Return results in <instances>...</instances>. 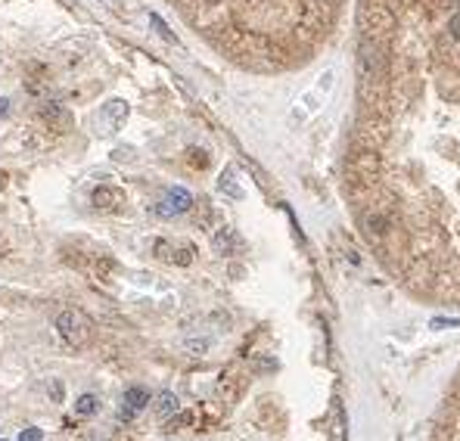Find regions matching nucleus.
I'll use <instances>...</instances> for the list:
<instances>
[{
  "instance_id": "obj_1",
  "label": "nucleus",
  "mask_w": 460,
  "mask_h": 441,
  "mask_svg": "<svg viewBox=\"0 0 460 441\" xmlns=\"http://www.w3.org/2000/svg\"><path fill=\"white\" fill-rule=\"evenodd\" d=\"M57 333L62 336V342H66V345H72V348H84V345L90 342L93 327H90V320L84 317L81 311L69 308V311H62L57 317Z\"/></svg>"
},
{
  "instance_id": "obj_2",
  "label": "nucleus",
  "mask_w": 460,
  "mask_h": 441,
  "mask_svg": "<svg viewBox=\"0 0 460 441\" xmlns=\"http://www.w3.org/2000/svg\"><path fill=\"white\" fill-rule=\"evenodd\" d=\"M124 118H128V103H124V100H109V103H103L100 112L93 115V131H97L100 137H109V134H115L122 128Z\"/></svg>"
},
{
  "instance_id": "obj_3",
  "label": "nucleus",
  "mask_w": 460,
  "mask_h": 441,
  "mask_svg": "<svg viewBox=\"0 0 460 441\" xmlns=\"http://www.w3.org/2000/svg\"><path fill=\"white\" fill-rule=\"evenodd\" d=\"M190 206H193V193L184 190V187H171V190L159 199V206H155V215L175 218V215H184V211H190Z\"/></svg>"
},
{
  "instance_id": "obj_4",
  "label": "nucleus",
  "mask_w": 460,
  "mask_h": 441,
  "mask_svg": "<svg viewBox=\"0 0 460 441\" xmlns=\"http://www.w3.org/2000/svg\"><path fill=\"white\" fill-rule=\"evenodd\" d=\"M150 407V392L143 389V385H131V389H124V398H122V411H119V420L131 423L140 411H146Z\"/></svg>"
},
{
  "instance_id": "obj_5",
  "label": "nucleus",
  "mask_w": 460,
  "mask_h": 441,
  "mask_svg": "<svg viewBox=\"0 0 460 441\" xmlns=\"http://www.w3.org/2000/svg\"><path fill=\"white\" fill-rule=\"evenodd\" d=\"M383 66H386L383 53H379L370 41H364L361 47H358V72H361L364 78H370V81H373V78H379Z\"/></svg>"
},
{
  "instance_id": "obj_6",
  "label": "nucleus",
  "mask_w": 460,
  "mask_h": 441,
  "mask_svg": "<svg viewBox=\"0 0 460 441\" xmlns=\"http://www.w3.org/2000/svg\"><path fill=\"white\" fill-rule=\"evenodd\" d=\"M41 118L50 124V128H57V131H69V128H72V115H69L59 103H44L41 106Z\"/></svg>"
},
{
  "instance_id": "obj_7",
  "label": "nucleus",
  "mask_w": 460,
  "mask_h": 441,
  "mask_svg": "<svg viewBox=\"0 0 460 441\" xmlns=\"http://www.w3.org/2000/svg\"><path fill=\"white\" fill-rule=\"evenodd\" d=\"M122 202H124V196H122V190H115V187H97V190H93V206L100 211H115V208H122Z\"/></svg>"
},
{
  "instance_id": "obj_8",
  "label": "nucleus",
  "mask_w": 460,
  "mask_h": 441,
  "mask_svg": "<svg viewBox=\"0 0 460 441\" xmlns=\"http://www.w3.org/2000/svg\"><path fill=\"white\" fill-rule=\"evenodd\" d=\"M212 246L218 255H233V252L240 249V240H237V233L230 230V227H221L215 236H212Z\"/></svg>"
},
{
  "instance_id": "obj_9",
  "label": "nucleus",
  "mask_w": 460,
  "mask_h": 441,
  "mask_svg": "<svg viewBox=\"0 0 460 441\" xmlns=\"http://www.w3.org/2000/svg\"><path fill=\"white\" fill-rule=\"evenodd\" d=\"M181 411V401H177L175 392H162L159 398H155V416L159 420H168V416H175Z\"/></svg>"
},
{
  "instance_id": "obj_10",
  "label": "nucleus",
  "mask_w": 460,
  "mask_h": 441,
  "mask_svg": "<svg viewBox=\"0 0 460 441\" xmlns=\"http://www.w3.org/2000/svg\"><path fill=\"white\" fill-rule=\"evenodd\" d=\"M218 190L224 196H230V199H243V187L237 184V175H233V168H224L221 180H218Z\"/></svg>"
},
{
  "instance_id": "obj_11",
  "label": "nucleus",
  "mask_w": 460,
  "mask_h": 441,
  "mask_svg": "<svg viewBox=\"0 0 460 441\" xmlns=\"http://www.w3.org/2000/svg\"><path fill=\"white\" fill-rule=\"evenodd\" d=\"M367 25L377 28V31H389L392 28V16H389L383 6H370L367 10Z\"/></svg>"
},
{
  "instance_id": "obj_12",
  "label": "nucleus",
  "mask_w": 460,
  "mask_h": 441,
  "mask_svg": "<svg viewBox=\"0 0 460 441\" xmlns=\"http://www.w3.org/2000/svg\"><path fill=\"white\" fill-rule=\"evenodd\" d=\"M97 407H100V398L88 392V395H81L75 401V416H93L97 413Z\"/></svg>"
},
{
  "instance_id": "obj_13",
  "label": "nucleus",
  "mask_w": 460,
  "mask_h": 441,
  "mask_svg": "<svg viewBox=\"0 0 460 441\" xmlns=\"http://www.w3.org/2000/svg\"><path fill=\"white\" fill-rule=\"evenodd\" d=\"M150 22H153V25H155V31H159V35H162V37H165V41H171V44H177V37H175V35H171V28H168V25H165V22H162V19H159V16H155V13L150 16Z\"/></svg>"
},
{
  "instance_id": "obj_14",
  "label": "nucleus",
  "mask_w": 460,
  "mask_h": 441,
  "mask_svg": "<svg viewBox=\"0 0 460 441\" xmlns=\"http://www.w3.org/2000/svg\"><path fill=\"white\" fill-rule=\"evenodd\" d=\"M19 441H44V432H41V429H35V426H28V429H22Z\"/></svg>"
},
{
  "instance_id": "obj_15",
  "label": "nucleus",
  "mask_w": 460,
  "mask_h": 441,
  "mask_svg": "<svg viewBox=\"0 0 460 441\" xmlns=\"http://www.w3.org/2000/svg\"><path fill=\"white\" fill-rule=\"evenodd\" d=\"M435 329H451V327H460V320H448V317H435L432 320Z\"/></svg>"
},
{
  "instance_id": "obj_16",
  "label": "nucleus",
  "mask_w": 460,
  "mask_h": 441,
  "mask_svg": "<svg viewBox=\"0 0 460 441\" xmlns=\"http://www.w3.org/2000/svg\"><path fill=\"white\" fill-rule=\"evenodd\" d=\"M448 28H451V35H454L457 41H460V13H457V16H451V25H448Z\"/></svg>"
},
{
  "instance_id": "obj_17",
  "label": "nucleus",
  "mask_w": 460,
  "mask_h": 441,
  "mask_svg": "<svg viewBox=\"0 0 460 441\" xmlns=\"http://www.w3.org/2000/svg\"><path fill=\"white\" fill-rule=\"evenodd\" d=\"M6 109H10L6 106V100H0V115H6Z\"/></svg>"
},
{
  "instance_id": "obj_18",
  "label": "nucleus",
  "mask_w": 460,
  "mask_h": 441,
  "mask_svg": "<svg viewBox=\"0 0 460 441\" xmlns=\"http://www.w3.org/2000/svg\"><path fill=\"white\" fill-rule=\"evenodd\" d=\"M4 177H6V175H0V187H4V184H6V180H4Z\"/></svg>"
},
{
  "instance_id": "obj_19",
  "label": "nucleus",
  "mask_w": 460,
  "mask_h": 441,
  "mask_svg": "<svg viewBox=\"0 0 460 441\" xmlns=\"http://www.w3.org/2000/svg\"><path fill=\"white\" fill-rule=\"evenodd\" d=\"M0 441H6V438H0Z\"/></svg>"
}]
</instances>
